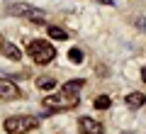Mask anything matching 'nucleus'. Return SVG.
<instances>
[{"mask_svg": "<svg viewBox=\"0 0 146 134\" xmlns=\"http://www.w3.org/2000/svg\"><path fill=\"white\" fill-rule=\"evenodd\" d=\"M78 93H73V90H66V88H61V93L58 95H51V98L44 100V107H46V112H61V110H73L76 105H78Z\"/></svg>", "mask_w": 146, "mask_h": 134, "instance_id": "obj_1", "label": "nucleus"}, {"mask_svg": "<svg viewBox=\"0 0 146 134\" xmlns=\"http://www.w3.org/2000/svg\"><path fill=\"white\" fill-rule=\"evenodd\" d=\"M27 54H29L32 61L39 63V66L51 63L54 59H56V49H54L49 41H44V39H34V41L29 44V49H27Z\"/></svg>", "mask_w": 146, "mask_h": 134, "instance_id": "obj_2", "label": "nucleus"}, {"mask_svg": "<svg viewBox=\"0 0 146 134\" xmlns=\"http://www.w3.org/2000/svg\"><path fill=\"white\" fill-rule=\"evenodd\" d=\"M36 127H39V119L36 117H22V115H17V117L5 119V132L7 134H27Z\"/></svg>", "mask_w": 146, "mask_h": 134, "instance_id": "obj_3", "label": "nucleus"}, {"mask_svg": "<svg viewBox=\"0 0 146 134\" xmlns=\"http://www.w3.org/2000/svg\"><path fill=\"white\" fill-rule=\"evenodd\" d=\"M20 88L15 85L12 81H7V78H0V98L3 100H17L20 98Z\"/></svg>", "mask_w": 146, "mask_h": 134, "instance_id": "obj_4", "label": "nucleus"}, {"mask_svg": "<svg viewBox=\"0 0 146 134\" xmlns=\"http://www.w3.org/2000/svg\"><path fill=\"white\" fill-rule=\"evenodd\" d=\"M78 127L83 134H102V124L93 117H80L78 119Z\"/></svg>", "mask_w": 146, "mask_h": 134, "instance_id": "obj_5", "label": "nucleus"}, {"mask_svg": "<svg viewBox=\"0 0 146 134\" xmlns=\"http://www.w3.org/2000/svg\"><path fill=\"white\" fill-rule=\"evenodd\" d=\"M124 103H127V107L136 110V107H141V105L146 103V95H144V93H129V95L124 98Z\"/></svg>", "mask_w": 146, "mask_h": 134, "instance_id": "obj_6", "label": "nucleus"}, {"mask_svg": "<svg viewBox=\"0 0 146 134\" xmlns=\"http://www.w3.org/2000/svg\"><path fill=\"white\" fill-rule=\"evenodd\" d=\"M3 54H5L7 59H12V61H20L22 59V51L15 47V44H5V47H3Z\"/></svg>", "mask_w": 146, "mask_h": 134, "instance_id": "obj_7", "label": "nucleus"}, {"mask_svg": "<svg viewBox=\"0 0 146 134\" xmlns=\"http://www.w3.org/2000/svg\"><path fill=\"white\" fill-rule=\"evenodd\" d=\"M49 37H51V39H58V41H63V39H68V32L63 29V27H56V25H51L49 27Z\"/></svg>", "mask_w": 146, "mask_h": 134, "instance_id": "obj_8", "label": "nucleus"}, {"mask_svg": "<svg viewBox=\"0 0 146 134\" xmlns=\"http://www.w3.org/2000/svg\"><path fill=\"white\" fill-rule=\"evenodd\" d=\"M27 17H29L32 22H36V25H44V20H46V15H44L42 10H34V7H32V10L27 12Z\"/></svg>", "mask_w": 146, "mask_h": 134, "instance_id": "obj_9", "label": "nucleus"}, {"mask_svg": "<svg viewBox=\"0 0 146 134\" xmlns=\"http://www.w3.org/2000/svg\"><path fill=\"white\" fill-rule=\"evenodd\" d=\"M29 10H32L29 5H10V15H15V17H22V15L27 17V12H29Z\"/></svg>", "mask_w": 146, "mask_h": 134, "instance_id": "obj_10", "label": "nucleus"}, {"mask_svg": "<svg viewBox=\"0 0 146 134\" xmlns=\"http://www.w3.org/2000/svg\"><path fill=\"white\" fill-rule=\"evenodd\" d=\"M93 105H95V110H107L110 105H112V100H110L107 95H100V98H95Z\"/></svg>", "mask_w": 146, "mask_h": 134, "instance_id": "obj_11", "label": "nucleus"}, {"mask_svg": "<svg viewBox=\"0 0 146 134\" xmlns=\"http://www.w3.org/2000/svg\"><path fill=\"white\" fill-rule=\"evenodd\" d=\"M85 83L80 81V78H76V81H68V83H63V88L66 90H73V93H80V88H83Z\"/></svg>", "mask_w": 146, "mask_h": 134, "instance_id": "obj_12", "label": "nucleus"}, {"mask_svg": "<svg viewBox=\"0 0 146 134\" xmlns=\"http://www.w3.org/2000/svg\"><path fill=\"white\" fill-rule=\"evenodd\" d=\"M36 85L42 90H51V88H56V81L54 78H36Z\"/></svg>", "mask_w": 146, "mask_h": 134, "instance_id": "obj_13", "label": "nucleus"}, {"mask_svg": "<svg viewBox=\"0 0 146 134\" xmlns=\"http://www.w3.org/2000/svg\"><path fill=\"white\" fill-rule=\"evenodd\" d=\"M68 59H71V63H80L83 61V51L80 49H71L68 51Z\"/></svg>", "mask_w": 146, "mask_h": 134, "instance_id": "obj_14", "label": "nucleus"}, {"mask_svg": "<svg viewBox=\"0 0 146 134\" xmlns=\"http://www.w3.org/2000/svg\"><path fill=\"white\" fill-rule=\"evenodd\" d=\"M141 78H144V83H146V66L141 68Z\"/></svg>", "mask_w": 146, "mask_h": 134, "instance_id": "obj_15", "label": "nucleus"}, {"mask_svg": "<svg viewBox=\"0 0 146 134\" xmlns=\"http://www.w3.org/2000/svg\"><path fill=\"white\" fill-rule=\"evenodd\" d=\"M100 3H102V5H112V0H100Z\"/></svg>", "mask_w": 146, "mask_h": 134, "instance_id": "obj_16", "label": "nucleus"}, {"mask_svg": "<svg viewBox=\"0 0 146 134\" xmlns=\"http://www.w3.org/2000/svg\"><path fill=\"white\" fill-rule=\"evenodd\" d=\"M3 47H5V44H3V39H0V51H3Z\"/></svg>", "mask_w": 146, "mask_h": 134, "instance_id": "obj_17", "label": "nucleus"}, {"mask_svg": "<svg viewBox=\"0 0 146 134\" xmlns=\"http://www.w3.org/2000/svg\"><path fill=\"white\" fill-rule=\"evenodd\" d=\"M122 134H134V132H122Z\"/></svg>", "mask_w": 146, "mask_h": 134, "instance_id": "obj_18", "label": "nucleus"}]
</instances>
